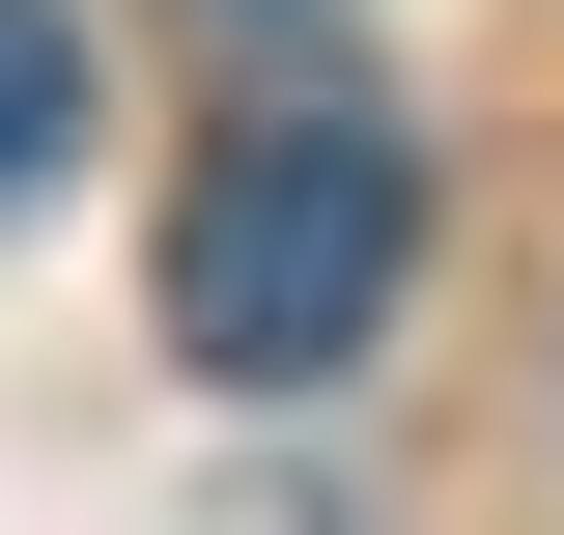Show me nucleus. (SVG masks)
I'll return each mask as SVG.
<instances>
[{
    "mask_svg": "<svg viewBox=\"0 0 564 535\" xmlns=\"http://www.w3.org/2000/svg\"><path fill=\"white\" fill-rule=\"evenodd\" d=\"M57 170H85V29L0 0V198H57Z\"/></svg>",
    "mask_w": 564,
    "mask_h": 535,
    "instance_id": "obj_2",
    "label": "nucleus"
},
{
    "mask_svg": "<svg viewBox=\"0 0 564 535\" xmlns=\"http://www.w3.org/2000/svg\"><path fill=\"white\" fill-rule=\"evenodd\" d=\"M423 282V141L367 113V85H254V113L198 141V198H170V367H226V395H311V367H367Z\"/></svg>",
    "mask_w": 564,
    "mask_h": 535,
    "instance_id": "obj_1",
    "label": "nucleus"
}]
</instances>
